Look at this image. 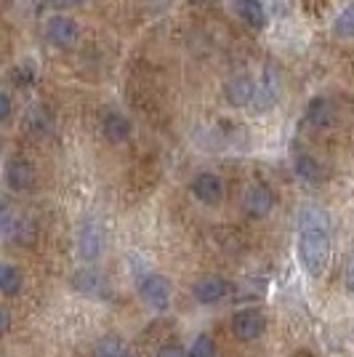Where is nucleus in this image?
<instances>
[{"instance_id": "nucleus-1", "label": "nucleus", "mask_w": 354, "mask_h": 357, "mask_svg": "<svg viewBox=\"0 0 354 357\" xmlns=\"http://www.w3.org/2000/svg\"><path fill=\"white\" fill-rule=\"evenodd\" d=\"M295 251H298V261L307 269V275H311V278L325 275V269L330 264V235H328V229H301Z\"/></svg>"}, {"instance_id": "nucleus-2", "label": "nucleus", "mask_w": 354, "mask_h": 357, "mask_svg": "<svg viewBox=\"0 0 354 357\" xmlns=\"http://www.w3.org/2000/svg\"><path fill=\"white\" fill-rule=\"evenodd\" d=\"M139 296L144 298V304L157 310V312H165L171 307V296H174V288H171V280L162 278L157 272L152 275H144L139 280Z\"/></svg>"}, {"instance_id": "nucleus-3", "label": "nucleus", "mask_w": 354, "mask_h": 357, "mask_svg": "<svg viewBox=\"0 0 354 357\" xmlns=\"http://www.w3.org/2000/svg\"><path fill=\"white\" fill-rule=\"evenodd\" d=\"M266 328V317L261 310H240L232 317V333L240 342H256Z\"/></svg>"}, {"instance_id": "nucleus-4", "label": "nucleus", "mask_w": 354, "mask_h": 357, "mask_svg": "<svg viewBox=\"0 0 354 357\" xmlns=\"http://www.w3.org/2000/svg\"><path fill=\"white\" fill-rule=\"evenodd\" d=\"M104 248V232L102 227L93 222V219H86L77 229V253L83 261H93Z\"/></svg>"}, {"instance_id": "nucleus-5", "label": "nucleus", "mask_w": 354, "mask_h": 357, "mask_svg": "<svg viewBox=\"0 0 354 357\" xmlns=\"http://www.w3.org/2000/svg\"><path fill=\"white\" fill-rule=\"evenodd\" d=\"M229 291H232V285L229 280H224L222 275H206L192 285V294L200 304H219L229 296Z\"/></svg>"}, {"instance_id": "nucleus-6", "label": "nucleus", "mask_w": 354, "mask_h": 357, "mask_svg": "<svg viewBox=\"0 0 354 357\" xmlns=\"http://www.w3.org/2000/svg\"><path fill=\"white\" fill-rule=\"evenodd\" d=\"M192 195L203 206H219L224 200V181L210 171H203L192 178Z\"/></svg>"}, {"instance_id": "nucleus-7", "label": "nucleus", "mask_w": 354, "mask_h": 357, "mask_svg": "<svg viewBox=\"0 0 354 357\" xmlns=\"http://www.w3.org/2000/svg\"><path fill=\"white\" fill-rule=\"evenodd\" d=\"M256 96V80L248 75H235L224 83V99L232 107H251Z\"/></svg>"}, {"instance_id": "nucleus-8", "label": "nucleus", "mask_w": 354, "mask_h": 357, "mask_svg": "<svg viewBox=\"0 0 354 357\" xmlns=\"http://www.w3.org/2000/svg\"><path fill=\"white\" fill-rule=\"evenodd\" d=\"M6 184L14 192H27L35 184V168H32L24 158H11L6 163Z\"/></svg>"}, {"instance_id": "nucleus-9", "label": "nucleus", "mask_w": 354, "mask_h": 357, "mask_svg": "<svg viewBox=\"0 0 354 357\" xmlns=\"http://www.w3.org/2000/svg\"><path fill=\"white\" fill-rule=\"evenodd\" d=\"M45 38L48 43L59 45V48H70L77 40V27L70 16H51L45 22Z\"/></svg>"}, {"instance_id": "nucleus-10", "label": "nucleus", "mask_w": 354, "mask_h": 357, "mask_svg": "<svg viewBox=\"0 0 354 357\" xmlns=\"http://www.w3.org/2000/svg\"><path fill=\"white\" fill-rule=\"evenodd\" d=\"M243 203H245V213L253 216V219H264L269 211L275 208V195L269 187L264 184H253L251 190L245 192L243 197Z\"/></svg>"}, {"instance_id": "nucleus-11", "label": "nucleus", "mask_w": 354, "mask_h": 357, "mask_svg": "<svg viewBox=\"0 0 354 357\" xmlns=\"http://www.w3.org/2000/svg\"><path fill=\"white\" fill-rule=\"evenodd\" d=\"M277 96H280L277 77H275L272 70H266L264 77H261V80H256V96H253L251 109H256V112H266V109H272V107H275Z\"/></svg>"}, {"instance_id": "nucleus-12", "label": "nucleus", "mask_w": 354, "mask_h": 357, "mask_svg": "<svg viewBox=\"0 0 354 357\" xmlns=\"http://www.w3.org/2000/svg\"><path fill=\"white\" fill-rule=\"evenodd\" d=\"M72 285L77 294H86V296H93V298H104L109 294V283L104 280L96 269H91V267L80 269L72 278Z\"/></svg>"}, {"instance_id": "nucleus-13", "label": "nucleus", "mask_w": 354, "mask_h": 357, "mask_svg": "<svg viewBox=\"0 0 354 357\" xmlns=\"http://www.w3.org/2000/svg\"><path fill=\"white\" fill-rule=\"evenodd\" d=\"M232 8H235V14L240 16L248 27L261 30L266 24V8L261 0H232Z\"/></svg>"}, {"instance_id": "nucleus-14", "label": "nucleus", "mask_w": 354, "mask_h": 357, "mask_svg": "<svg viewBox=\"0 0 354 357\" xmlns=\"http://www.w3.org/2000/svg\"><path fill=\"white\" fill-rule=\"evenodd\" d=\"M102 134L109 142H125L131 136V120L120 112H107L102 120Z\"/></svg>"}, {"instance_id": "nucleus-15", "label": "nucleus", "mask_w": 354, "mask_h": 357, "mask_svg": "<svg viewBox=\"0 0 354 357\" xmlns=\"http://www.w3.org/2000/svg\"><path fill=\"white\" fill-rule=\"evenodd\" d=\"M293 168H295V176L301 178V181H307V184H317V181L323 178V168H320V163H317L311 155H307V152L295 155Z\"/></svg>"}, {"instance_id": "nucleus-16", "label": "nucleus", "mask_w": 354, "mask_h": 357, "mask_svg": "<svg viewBox=\"0 0 354 357\" xmlns=\"http://www.w3.org/2000/svg\"><path fill=\"white\" fill-rule=\"evenodd\" d=\"M307 120H309L314 128H328L333 123V107H330V102L323 99V96L311 99L309 109H307Z\"/></svg>"}, {"instance_id": "nucleus-17", "label": "nucleus", "mask_w": 354, "mask_h": 357, "mask_svg": "<svg viewBox=\"0 0 354 357\" xmlns=\"http://www.w3.org/2000/svg\"><path fill=\"white\" fill-rule=\"evenodd\" d=\"M295 222H298V229H328V213L314 206H307L298 211Z\"/></svg>"}, {"instance_id": "nucleus-18", "label": "nucleus", "mask_w": 354, "mask_h": 357, "mask_svg": "<svg viewBox=\"0 0 354 357\" xmlns=\"http://www.w3.org/2000/svg\"><path fill=\"white\" fill-rule=\"evenodd\" d=\"M0 291L6 296H16L22 294V272L14 264H3L0 267Z\"/></svg>"}, {"instance_id": "nucleus-19", "label": "nucleus", "mask_w": 354, "mask_h": 357, "mask_svg": "<svg viewBox=\"0 0 354 357\" xmlns=\"http://www.w3.org/2000/svg\"><path fill=\"white\" fill-rule=\"evenodd\" d=\"M96 357H131V352L120 336H104L96 344Z\"/></svg>"}, {"instance_id": "nucleus-20", "label": "nucleus", "mask_w": 354, "mask_h": 357, "mask_svg": "<svg viewBox=\"0 0 354 357\" xmlns=\"http://www.w3.org/2000/svg\"><path fill=\"white\" fill-rule=\"evenodd\" d=\"M333 32L339 38H354V0L339 14L336 24H333Z\"/></svg>"}, {"instance_id": "nucleus-21", "label": "nucleus", "mask_w": 354, "mask_h": 357, "mask_svg": "<svg viewBox=\"0 0 354 357\" xmlns=\"http://www.w3.org/2000/svg\"><path fill=\"white\" fill-rule=\"evenodd\" d=\"M187 357H216V344H213L210 336L200 333V336L192 342V347H190Z\"/></svg>"}, {"instance_id": "nucleus-22", "label": "nucleus", "mask_w": 354, "mask_h": 357, "mask_svg": "<svg viewBox=\"0 0 354 357\" xmlns=\"http://www.w3.org/2000/svg\"><path fill=\"white\" fill-rule=\"evenodd\" d=\"M14 80H16V86H32V80H35V67H32L30 61H22L19 67L14 70Z\"/></svg>"}, {"instance_id": "nucleus-23", "label": "nucleus", "mask_w": 354, "mask_h": 357, "mask_svg": "<svg viewBox=\"0 0 354 357\" xmlns=\"http://www.w3.org/2000/svg\"><path fill=\"white\" fill-rule=\"evenodd\" d=\"M30 128L35 134H45L51 128V118L45 115L43 109H32L30 112Z\"/></svg>"}, {"instance_id": "nucleus-24", "label": "nucleus", "mask_w": 354, "mask_h": 357, "mask_svg": "<svg viewBox=\"0 0 354 357\" xmlns=\"http://www.w3.org/2000/svg\"><path fill=\"white\" fill-rule=\"evenodd\" d=\"M157 357H187V352L178 344H162L157 349Z\"/></svg>"}, {"instance_id": "nucleus-25", "label": "nucleus", "mask_w": 354, "mask_h": 357, "mask_svg": "<svg viewBox=\"0 0 354 357\" xmlns=\"http://www.w3.org/2000/svg\"><path fill=\"white\" fill-rule=\"evenodd\" d=\"M0 118H3V120L11 118V96H8L6 91L0 93Z\"/></svg>"}, {"instance_id": "nucleus-26", "label": "nucleus", "mask_w": 354, "mask_h": 357, "mask_svg": "<svg viewBox=\"0 0 354 357\" xmlns=\"http://www.w3.org/2000/svg\"><path fill=\"white\" fill-rule=\"evenodd\" d=\"M346 285H349V291L354 294V253L349 256V261H346Z\"/></svg>"}, {"instance_id": "nucleus-27", "label": "nucleus", "mask_w": 354, "mask_h": 357, "mask_svg": "<svg viewBox=\"0 0 354 357\" xmlns=\"http://www.w3.org/2000/svg\"><path fill=\"white\" fill-rule=\"evenodd\" d=\"M54 6H59V8H70V6H77L80 0H51Z\"/></svg>"}, {"instance_id": "nucleus-28", "label": "nucleus", "mask_w": 354, "mask_h": 357, "mask_svg": "<svg viewBox=\"0 0 354 357\" xmlns=\"http://www.w3.org/2000/svg\"><path fill=\"white\" fill-rule=\"evenodd\" d=\"M0 320H3V331H8V328H11V314H8V310H3V312H0Z\"/></svg>"}, {"instance_id": "nucleus-29", "label": "nucleus", "mask_w": 354, "mask_h": 357, "mask_svg": "<svg viewBox=\"0 0 354 357\" xmlns=\"http://www.w3.org/2000/svg\"><path fill=\"white\" fill-rule=\"evenodd\" d=\"M147 3H149V6H155V8H165L171 0H147Z\"/></svg>"}]
</instances>
